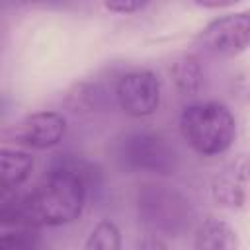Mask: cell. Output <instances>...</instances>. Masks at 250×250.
I'll return each instance as SVG.
<instances>
[{
	"mask_svg": "<svg viewBox=\"0 0 250 250\" xmlns=\"http://www.w3.org/2000/svg\"><path fill=\"white\" fill-rule=\"evenodd\" d=\"M213 199L229 209H242L248 199V158L242 154L211 180Z\"/></svg>",
	"mask_w": 250,
	"mask_h": 250,
	"instance_id": "ba28073f",
	"label": "cell"
},
{
	"mask_svg": "<svg viewBox=\"0 0 250 250\" xmlns=\"http://www.w3.org/2000/svg\"><path fill=\"white\" fill-rule=\"evenodd\" d=\"M33 170V156L20 148H0V186H21Z\"/></svg>",
	"mask_w": 250,
	"mask_h": 250,
	"instance_id": "30bf717a",
	"label": "cell"
},
{
	"mask_svg": "<svg viewBox=\"0 0 250 250\" xmlns=\"http://www.w3.org/2000/svg\"><path fill=\"white\" fill-rule=\"evenodd\" d=\"M197 43L215 57H236L244 53L250 43V14H227L209 21L199 31Z\"/></svg>",
	"mask_w": 250,
	"mask_h": 250,
	"instance_id": "5b68a950",
	"label": "cell"
},
{
	"mask_svg": "<svg viewBox=\"0 0 250 250\" xmlns=\"http://www.w3.org/2000/svg\"><path fill=\"white\" fill-rule=\"evenodd\" d=\"M139 221L156 236H178L189 229L193 209L176 189L166 186H145L137 193Z\"/></svg>",
	"mask_w": 250,
	"mask_h": 250,
	"instance_id": "3957f363",
	"label": "cell"
},
{
	"mask_svg": "<svg viewBox=\"0 0 250 250\" xmlns=\"http://www.w3.org/2000/svg\"><path fill=\"white\" fill-rule=\"evenodd\" d=\"M139 248H150V250H154V248H166V242H162L156 234H148V238H145V240L139 242Z\"/></svg>",
	"mask_w": 250,
	"mask_h": 250,
	"instance_id": "e0dca14e",
	"label": "cell"
},
{
	"mask_svg": "<svg viewBox=\"0 0 250 250\" xmlns=\"http://www.w3.org/2000/svg\"><path fill=\"white\" fill-rule=\"evenodd\" d=\"M117 160L133 172L172 174L176 168L174 148L160 137L148 131L127 133L117 143Z\"/></svg>",
	"mask_w": 250,
	"mask_h": 250,
	"instance_id": "277c9868",
	"label": "cell"
},
{
	"mask_svg": "<svg viewBox=\"0 0 250 250\" xmlns=\"http://www.w3.org/2000/svg\"><path fill=\"white\" fill-rule=\"evenodd\" d=\"M180 131L186 143L201 156L229 150L236 137V119L221 102H197L184 107Z\"/></svg>",
	"mask_w": 250,
	"mask_h": 250,
	"instance_id": "7a4b0ae2",
	"label": "cell"
},
{
	"mask_svg": "<svg viewBox=\"0 0 250 250\" xmlns=\"http://www.w3.org/2000/svg\"><path fill=\"white\" fill-rule=\"evenodd\" d=\"M25 193L20 186H0V227L20 223V213Z\"/></svg>",
	"mask_w": 250,
	"mask_h": 250,
	"instance_id": "4fadbf2b",
	"label": "cell"
},
{
	"mask_svg": "<svg viewBox=\"0 0 250 250\" xmlns=\"http://www.w3.org/2000/svg\"><path fill=\"white\" fill-rule=\"evenodd\" d=\"M86 184L72 168L53 170L33 191L25 193L20 223L29 227H62L82 215Z\"/></svg>",
	"mask_w": 250,
	"mask_h": 250,
	"instance_id": "6da1fadb",
	"label": "cell"
},
{
	"mask_svg": "<svg viewBox=\"0 0 250 250\" xmlns=\"http://www.w3.org/2000/svg\"><path fill=\"white\" fill-rule=\"evenodd\" d=\"M197 6L201 8H209V10H217V8H229V6H234L242 0H193Z\"/></svg>",
	"mask_w": 250,
	"mask_h": 250,
	"instance_id": "2e32d148",
	"label": "cell"
},
{
	"mask_svg": "<svg viewBox=\"0 0 250 250\" xmlns=\"http://www.w3.org/2000/svg\"><path fill=\"white\" fill-rule=\"evenodd\" d=\"M33 246H37V240L31 238L27 232H6L4 236H0V250L2 248L20 250V248H33Z\"/></svg>",
	"mask_w": 250,
	"mask_h": 250,
	"instance_id": "5bb4252c",
	"label": "cell"
},
{
	"mask_svg": "<svg viewBox=\"0 0 250 250\" xmlns=\"http://www.w3.org/2000/svg\"><path fill=\"white\" fill-rule=\"evenodd\" d=\"M84 248L86 250H119L121 248V232H119L117 225L109 219L96 223L84 242Z\"/></svg>",
	"mask_w": 250,
	"mask_h": 250,
	"instance_id": "7c38bea8",
	"label": "cell"
},
{
	"mask_svg": "<svg viewBox=\"0 0 250 250\" xmlns=\"http://www.w3.org/2000/svg\"><path fill=\"white\" fill-rule=\"evenodd\" d=\"M66 133V119L59 111H35L10 125L2 137L8 143L27 148L45 150L62 141Z\"/></svg>",
	"mask_w": 250,
	"mask_h": 250,
	"instance_id": "52a82bcc",
	"label": "cell"
},
{
	"mask_svg": "<svg viewBox=\"0 0 250 250\" xmlns=\"http://www.w3.org/2000/svg\"><path fill=\"white\" fill-rule=\"evenodd\" d=\"M102 2H104V6L109 12H115V14H133V12L143 10L150 0H102Z\"/></svg>",
	"mask_w": 250,
	"mask_h": 250,
	"instance_id": "9a60e30c",
	"label": "cell"
},
{
	"mask_svg": "<svg viewBox=\"0 0 250 250\" xmlns=\"http://www.w3.org/2000/svg\"><path fill=\"white\" fill-rule=\"evenodd\" d=\"M172 78L182 94H195L203 82V70L195 57L186 55L172 64Z\"/></svg>",
	"mask_w": 250,
	"mask_h": 250,
	"instance_id": "8fae6325",
	"label": "cell"
},
{
	"mask_svg": "<svg viewBox=\"0 0 250 250\" xmlns=\"http://www.w3.org/2000/svg\"><path fill=\"white\" fill-rule=\"evenodd\" d=\"M119 107L131 117H148L160 105V78L146 68L119 76L115 84Z\"/></svg>",
	"mask_w": 250,
	"mask_h": 250,
	"instance_id": "8992f818",
	"label": "cell"
},
{
	"mask_svg": "<svg viewBox=\"0 0 250 250\" xmlns=\"http://www.w3.org/2000/svg\"><path fill=\"white\" fill-rule=\"evenodd\" d=\"M236 229L219 217H207L195 230V250H236L238 248Z\"/></svg>",
	"mask_w": 250,
	"mask_h": 250,
	"instance_id": "9c48e42d",
	"label": "cell"
}]
</instances>
